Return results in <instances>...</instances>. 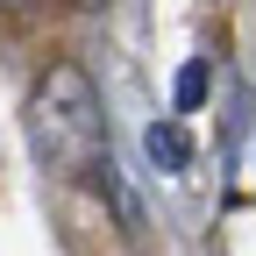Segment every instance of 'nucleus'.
I'll return each mask as SVG.
<instances>
[{"label":"nucleus","mask_w":256,"mask_h":256,"mask_svg":"<svg viewBox=\"0 0 256 256\" xmlns=\"http://www.w3.org/2000/svg\"><path fill=\"white\" fill-rule=\"evenodd\" d=\"M22 128H28V150L50 178H92L107 164V107H100V86H92L86 64L57 57L36 72L22 100Z\"/></svg>","instance_id":"nucleus-1"},{"label":"nucleus","mask_w":256,"mask_h":256,"mask_svg":"<svg viewBox=\"0 0 256 256\" xmlns=\"http://www.w3.org/2000/svg\"><path fill=\"white\" fill-rule=\"evenodd\" d=\"M142 150H150L156 171H185V164H192V136H185L178 121H156L150 136H142Z\"/></svg>","instance_id":"nucleus-2"},{"label":"nucleus","mask_w":256,"mask_h":256,"mask_svg":"<svg viewBox=\"0 0 256 256\" xmlns=\"http://www.w3.org/2000/svg\"><path fill=\"white\" fill-rule=\"evenodd\" d=\"M92 185H100V200H107V206L121 214V235H128V242H136V235H142V206H136V192H128V185H121V171H114V156H107V164H100V171H92Z\"/></svg>","instance_id":"nucleus-3"},{"label":"nucleus","mask_w":256,"mask_h":256,"mask_svg":"<svg viewBox=\"0 0 256 256\" xmlns=\"http://www.w3.org/2000/svg\"><path fill=\"white\" fill-rule=\"evenodd\" d=\"M200 100H206V64H185L178 72V114H192Z\"/></svg>","instance_id":"nucleus-4"},{"label":"nucleus","mask_w":256,"mask_h":256,"mask_svg":"<svg viewBox=\"0 0 256 256\" xmlns=\"http://www.w3.org/2000/svg\"><path fill=\"white\" fill-rule=\"evenodd\" d=\"M72 8H100V0H72Z\"/></svg>","instance_id":"nucleus-5"},{"label":"nucleus","mask_w":256,"mask_h":256,"mask_svg":"<svg viewBox=\"0 0 256 256\" xmlns=\"http://www.w3.org/2000/svg\"><path fill=\"white\" fill-rule=\"evenodd\" d=\"M0 8H22V0H0Z\"/></svg>","instance_id":"nucleus-6"},{"label":"nucleus","mask_w":256,"mask_h":256,"mask_svg":"<svg viewBox=\"0 0 256 256\" xmlns=\"http://www.w3.org/2000/svg\"><path fill=\"white\" fill-rule=\"evenodd\" d=\"M128 256H136V249H128Z\"/></svg>","instance_id":"nucleus-7"}]
</instances>
